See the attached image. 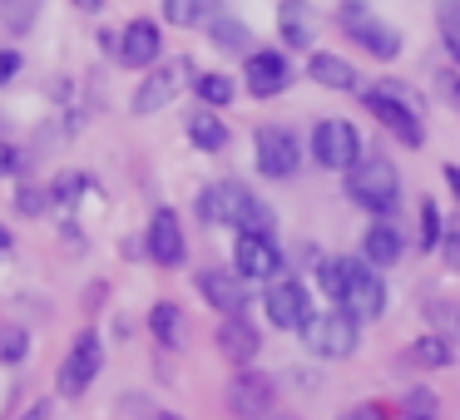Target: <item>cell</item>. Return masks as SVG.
I'll return each mask as SVG.
<instances>
[{"label": "cell", "instance_id": "obj_1", "mask_svg": "<svg viewBox=\"0 0 460 420\" xmlns=\"http://www.w3.org/2000/svg\"><path fill=\"white\" fill-rule=\"evenodd\" d=\"M199 218L238 228V232H272V208L262 198H252V188L238 179L208 183V188L199 193Z\"/></svg>", "mask_w": 460, "mask_h": 420}, {"label": "cell", "instance_id": "obj_2", "mask_svg": "<svg viewBox=\"0 0 460 420\" xmlns=\"http://www.w3.org/2000/svg\"><path fill=\"white\" fill-rule=\"evenodd\" d=\"M347 198L357 203V208H367V213H391L396 208V198H401V173H396V163L386 159V153H361V163L347 173Z\"/></svg>", "mask_w": 460, "mask_h": 420}, {"label": "cell", "instance_id": "obj_3", "mask_svg": "<svg viewBox=\"0 0 460 420\" xmlns=\"http://www.w3.org/2000/svg\"><path fill=\"white\" fill-rule=\"evenodd\" d=\"M361 104L376 114V124L396 144H406V149H420V144H426V124H420L416 100H411L406 90H396V84H376V90L361 94Z\"/></svg>", "mask_w": 460, "mask_h": 420}, {"label": "cell", "instance_id": "obj_4", "mask_svg": "<svg viewBox=\"0 0 460 420\" xmlns=\"http://www.w3.org/2000/svg\"><path fill=\"white\" fill-rule=\"evenodd\" d=\"M337 25H341V35H347V40H357L361 50L371 55V60H386L391 65L401 55V31L391 21H381L376 11H367L361 0H347V5H341Z\"/></svg>", "mask_w": 460, "mask_h": 420}, {"label": "cell", "instance_id": "obj_5", "mask_svg": "<svg viewBox=\"0 0 460 420\" xmlns=\"http://www.w3.org/2000/svg\"><path fill=\"white\" fill-rule=\"evenodd\" d=\"M302 346L322 361H341L357 351V317H347L341 307L332 311H312L307 327H302Z\"/></svg>", "mask_w": 460, "mask_h": 420}, {"label": "cell", "instance_id": "obj_6", "mask_svg": "<svg viewBox=\"0 0 460 420\" xmlns=\"http://www.w3.org/2000/svg\"><path fill=\"white\" fill-rule=\"evenodd\" d=\"M193 80H199L193 60H169V65H154V70L144 74V84L134 90L129 109H134V114H159V109H169V104L183 94V84H193Z\"/></svg>", "mask_w": 460, "mask_h": 420}, {"label": "cell", "instance_id": "obj_7", "mask_svg": "<svg viewBox=\"0 0 460 420\" xmlns=\"http://www.w3.org/2000/svg\"><path fill=\"white\" fill-rule=\"evenodd\" d=\"M312 159L332 173H351L361 163V134L347 119H317L312 129Z\"/></svg>", "mask_w": 460, "mask_h": 420}, {"label": "cell", "instance_id": "obj_8", "mask_svg": "<svg viewBox=\"0 0 460 420\" xmlns=\"http://www.w3.org/2000/svg\"><path fill=\"white\" fill-rule=\"evenodd\" d=\"M337 307L357 321H376L386 311V282H381V267H371L367 258H351L347 287H341Z\"/></svg>", "mask_w": 460, "mask_h": 420}, {"label": "cell", "instance_id": "obj_9", "mask_svg": "<svg viewBox=\"0 0 460 420\" xmlns=\"http://www.w3.org/2000/svg\"><path fill=\"white\" fill-rule=\"evenodd\" d=\"M252 159H258L262 179H292V173L302 169V144H297V134L282 129V124H262V129L252 134Z\"/></svg>", "mask_w": 460, "mask_h": 420}, {"label": "cell", "instance_id": "obj_10", "mask_svg": "<svg viewBox=\"0 0 460 420\" xmlns=\"http://www.w3.org/2000/svg\"><path fill=\"white\" fill-rule=\"evenodd\" d=\"M100 371H104V337L100 331H80L75 346L65 351V361H60V396H70V400L84 396Z\"/></svg>", "mask_w": 460, "mask_h": 420}, {"label": "cell", "instance_id": "obj_11", "mask_svg": "<svg viewBox=\"0 0 460 420\" xmlns=\"http://www.w3.org/2000/svg\"><path fill=\"white\" fill-rule=\"evenodd\" d=\"M233 272L243 282H278L282 248L272 242V232H238V242H233Z\"/></svg>", "mask_w": 460, "mask_h": 420}, {"label": "cell", "instance_id": "obj_12", "mask_svg": "<svg viewBox=\"0 0 460 420\" xmlns=\"http://www.w3.org/2000/svg\"><path fill=\"white\" fill-rule=\"evenodd\" d=\"M243 80H248L252 100H278L297 74H292V65L282 50H252L248 60H243Z\"/></svg>", "mask_w": 460, "mask_h": 420}, {"label": "cell", "instance_id": "obj_13", "mask_svg": "<svg viewBox=\"0 0 460 420\" xmlns=\"http://www.w3.org/2000/svg\"><path fill=\"white\" fill-rule=\"evenodd\" d=\"M262 307H268V321L272 327H282V331H302L307 327V317H312V297H307V287H302L297 277H278L268 287V297H262Z\"/></svg>", "mask_w": 460, "mask_h": 420}, {"label": "cell", "instance_id": "obj_14", "mask_svg": "<svg viewBox=\"0 0 460 420\" xmlns=\"http://www.w3.org/2000/svg\"><path fill=\"white\" fill-rule=\"evenodd\" d=\"M144 248H149V258L159 262V267H179L183 258H189V242H183V223L173 208H159L149 218V232H144Z\"/></svg>", "mask_w": 460, "mask_h": 420}, {"label": "cell", "instance_id": "obj_15", "mask_svg": "<svg viewBox=\"0 0 460 420\" xmlns=\"http://www.w3.org/2000/svg\"><path fill=\"white\" fill-rule=\"evenodd\" d=\"M159 50H164V31L159 21H129L119 31V65H129V70H149V65H159Z\"/></svg>", "mask_w": 460, "mask_h": 420}, {"label": "cell", "instance_id": "obj_16", "mask_svg": "<svg viewBox=\"0 0 460 420\" xmlns=\"http://www.w3.org/2000/svg\"><path fill=\"white\" fill-rule=\"evenodd\" d=\"M228 410L238 420H262L272 410V381L258 376V371H238L228 381Z\"/></svg>", "mask_w": 460, "mask_h": 420}, {"label": "cell", "instance_id": "obj_17", "mask_svg": "<svg viewBox=\"0 0 460 420\" xmlns=\"http://www.w3.org/2000/svg\"><path fill=\"white\" fill-rule=\"evenodd\" d=\"M213 341H218V351L233 361V366H248V361L262 351L258 327H252L243 311H238V317H223V321H218V337H213Z\"/></svg>", "mask_w": 460, "mask_h": 420}, {"label": "cell", "instance_id": "obj_18", "mask_svg": "<svg viewBox=\"0 0 460 420\" xmlns=\"http://www.w3.org/2000/svg\"><path fill=\"white\" fill-rule=\"evenodd\" d=\"M199 292H203V302L208 307H218L223 317H238L243 307H248V287H243V277L238 272H199Z\"/></svg>", "mask_w": 460, "mask_h": 420}, {"label": "cell", "instance_id": "obj_19", "mask_svg": "<svg viewBox=\"0 0 460 420\" xmlns=\"http://www.w3.org/2000/svg\"><path fill=\"white\" fill-rule=\"evenodd\" d=\"M278 35L292 50H312V40H317V11H312V0H282L278 5Z\"/></svg>", "mask_w": 460, "mask_h": 420}, {"label": "cell", "instance_id": "obj_20", "mask_svg": "<svg viewBox=\"0 0 460 420\" xmlns=\"http://www.w3.org/2000/svg\"><path fill=\"white\" fill-rule=\"evenodd\" d=\"M307 80H317L322 90H357V65L341 60V55H332V50H312Z\"/></svg>", "mask_w": 460, "mask_h": 420}, {"label": "cell", "instance_id": "obj_21", "mask_svg": "<svg viewBox=\"0 0 460 420\" xmlns=\"http://www.w3.org/2000/svg\"><path fill=\"white\" fill-rule=\"evenodd\" d=\"M401 252H406V242H401V232L391 223H371L367 238H361V258L371 267H391V262H401Z\"/></svg>", "mask_w": 460, "mask_h": 420}, {"label": "cell", "instance_id": "obj_22", "mask_svg": "<svg viewBox=\"0 0 460 420\" xmlns=\"http://www.w3.org/2000/svg\"><path fill=\"white\" fill-rule=\"evenodd\" d=\"M406 361H411V366H420V371H440V366L456 361V346H450L440 331H430V337H416L406 346Z\"/></svg>", "mask_w": 460, "mask_h": 420}, {"label": "cell", "instance_id": "obj_23", "mask_svg": "<svg viewBox=\"0 0 460 420\" xmlns=\"http://www.w3.org/2000/svg\"><path fill=\"white\" fill-rule=\"evenodd\" d=\"M189 139L199 144L203 153H223L228 149V124L213 109H199V114H189Z\"/></svg>", "mask_w": 460, "mask_h": 420}, {"label": "cell", "instance_id": "obj_24", "mask_svg": "<svg viewBox=\"0 0 460 420\" xmlns=\"http://www.w3.org/2000/svg\"><path fill=\"white\" fill-rule=\"evenodd\" d=\"M208 35H213V45L228 50V55H252V31L238 21V15H213Z\"/></svg>", "mask_w": 460, "mask_h": 420}, {"label": "cell", "instance_id": "obj_25", "mask_svg": "<svg viewBox=\"0 0 460 420\" xmlns=\"http://www.w3.org/2000/svg\"><path fill=\"white\" fill-rule=\"evenodd\" d=\"M149 331H154V341L159 346H183V331H189V321H183V311L173 307V302H159V307L149 311Z\"/></svg>", "mask_w": 460, "mask_h": 420}, {"label": "cell", "instance_id": "obj_26", "mask_svg": "<svg viewBox=\"0 0 460 420\" xmlns=\"http://www.w3.org/2000/svg\"><path fill=\"white\" fill-rule=\"evenodd\" d=\"M193 94L203 100V109H228L233 94H238V80H233V74L208 70V74H199V80H193Z\"/></svg>", "mask_w": 460, "mask_h": 420}, {"label": "cell", "instance_id": "obj_27", "mask_svg": "<svg viewBox=\"0 0 460 420\" xmlns=\"http://www.w3.org/2000/svg\"><path fill=\"white\" fill-rule=\"evenodd\" d=\"M436 25H440V45H446L450 65H460V0H436Z\"/></svg>", "mask_w": 460, "mask_h": 420}, {"label": "cell", "instance_id": "obj_28", "mask_svg": "<svg viewBox=\"0 0 460 420\" xmlns=\"http://www.w3.org/2000/svg\"><path fill=\"white\" fill-rule=\"evenodd\" d=\"M426 317H430V327L440 331V337L456 346L460 341V302H450V297H436V302H426Z\"/></svg>", "mask_w": 460, "mask_h": 420}, {"label": "cell", "instance_id": "obj_29", "mask_svg": "<svg viewBox=\"0 0 460 420\" xmlns=\"http://www.w3.org/2000/svg\"><path fill=\"white\" fill-rule=\"evenodd\" d=\"M0 21H5L11 35H25L40 21V0H0Z\"/></svg>", "mask_w": 460, "mask_h": 420}, {"label": "cell", "instance_id": "obj_30", "mask_svg": "<svg viewBox=\"0 0 460 420\" xmlns=\"http://www.w3.org/2000/svg\"><path fill=\"white\" fill-rule=\"evenodd\" d=\"M90 188H94V183L84 179V173H60L55 188H50V203H55V208H65V213H75V203H80Z\"/></svg>", "mask_w": 460, "mask_h": 420}, {"label": "cell", "instance_id": "obj_31", "mask_svg": "<svg viewBox=\"0 0 460 420\" xmlns=\"http://www.w3.org/2000/svg\"><path fill=\"white\" fill-rule=\"evenodd\" d=\"M31 356V331L25 327H0V361L5 366H21Z\"/></svg>", "mask_w": 460, "mask_h": 420}, {"label": "cell", "instance_id": "obj_32", "mask_svg": "<svg viewBox=\"0 0 460 420\" xmlns=\"http://www.w3.org/2000/svg\"><path fill=\"white\" fill-rule=\"evenodd\" d=\"M347 272H351V258H322L317 282H322V292H327L332 302L341 297V287H347Z\"/></svg>", "mask_w": 460, "mask_h": 420}, {"label": "cell", "instance_id": "obj_33", "mask_svg": "<svg viewBox=\"0 0 460 420\" xmlns=\"http://www.w3.org/2000/svg\"><path fill=\"white\" fill-rule=\"evenodd\" d=\"M446 242V228H440V208L430 198H420V252H436Z\"/></svg>", "mask_w": 460, "mask_h": 420}, {"label": "cell", "instance_id": "obj_34", "mask_svg": "<svg viewBox=\"0 0 460 420\" xmlns=\"http://www.w3.org/2000/svg\"><path fill=\"white\" fill-rule=\"evenodd\" d=\"M164 21L169 25H199L203 21V0H164Z\"/></svg>", "mask_w": 460, "mask_h": 420}, {"label": "cell", "instance_id": "obj_35", "mask_svg": "<svg viewBox=\"0 0 460 420\" xmlns=\"http://www.w3.org/2000/svg\"><path fill=\"white\" fill-rule=\"evenodd\" d=\"M45 208H50V193H45V188H31V183H25V188H15V213H25V218H40Z\"/></svg>", "mask_w": 460, "mask_h": 420}, {"label": "cell", "instance_id": "obj_36", "mask_svg": "<svg viewBox=\"0 0 460 420\" xmlns=\"http://www.w3.org/2000/svg\"><path fill=\"white\" fill-rule=\"evenodd\" d=\"M436 94L460 114V70H440V74H436Z\"/></svg>", "mask_w": 460, "mask_h": 420}, {"label": "cell", "instance_id": "obj_37", "mask_svg": "<svg viewBox=\"0 0 460 420\" xmlns=\"http://www.w3.org/2000/svg\"><path fill=\"white\" fill-rule=\"evenodd\" d=\"M21 169H25V153L0 139V179H11V173H21Z\"/></svg>", "mask_w": 460, "mask_h": 420}, {"label": "cell", "instance_id": "obj_38", "mask_svg": "<svg viewBox=\"0 0 460 420\" xmlns=\"http://www.w3.org/2000/svg\"><path fill=\"white\" fill-rule=\"evenodd\" d=\"M21 74V50H0V90Z\"/></svg>", "mask_w": 460, "mask_h": 420}, {"label": "cell", "instance_id": "obj_39", "mask_svg": "<svg viewBox=\"0 0 460 420\" xmlns=\"http://www.w3.org/2000/svg\"><path fill=\"white\" fill-rule=\"evenodd\" d=\"M430 406H436L430 390H406V410H411V416H430Z\"/></svg>", "mask_w": 460, "mask_h": 420}, {"label": "cell", "instance_id": "obj_40", "mask_svg": "<svg viewBox=\"0 0 460 420\" xmlns=\"http://www.w3.org/2000/svg\"><path fill=\"white\" fill-rule=\"evenodd\" d=\"M440 252H446V262H450V267H460V228H450V232H446Z\"/></svg>", "mask_w": 460, "mask_h": 420}, {"label": "cell", "instance_id": "obj_41", "mask_svg": "<svg viewBox=\"0 0 460 420\" xmlns=\"http://www.w3.org/2000/svg\"><path fill=\"white\" fill-rule=\"evenodd\" d=\"M341 420H386V410L381 406H357V410H347Z\"/></svg>", "mask_w": 460, "mask_h": 420}, {"label": "cell", "instance_id": "obj_42", "mask_svg": "<svg viewBox=\"0 0 460 420\" xmlns=\"http://www.w3.org/2000/svg\"><path fill=\"white\" fill-rule=\"evenodd\" d=\"M94 40H100V50H104V55H114V60H119V35H114V31H100Z\"/></svg>", "mask_w": 460, "mask_h": 420}, {"label": "cell", "instance_id": "obj_43", "mask_svg": "<svg viewBox=\"0 0 460 420\" xmlns=\"http://www.w3.org/2000/svg\"><path fill=\"white\" fill-rule=\"evenodd\" d=\"M21 420H50V400H35V406L31 410H25V416Z\"/></svg>", "mask_w": 460, "mask_h": 420}, {"label": "cell", "instance_id": "obj_44", "mask_svg": "<svg viewBox=\"0 0 460 420\" xmlns=\"http://www.w3.org/2000/svg\"><path fill=\"white\" fill-rule=\"evenodd\" d=\"M446 183H450V193H456V203H460V163H446Z\"/></svg>", "mask_w": 460, "mask_h": 420}, {"label": "cell", "instance_id": "obj_45", "mask_svg": "<svg viewBox=\"0 0 460 420\" xmlns=\"http://www.w3.org/2000/svg\"><path fill=\"white\" fill-rule=\"evenodd\" d=\"M75 11H84V15H94V11H104V0H75Z\"/></svg>", "mask_w": 460, "mask_h": 420}, {"label": "cell", "instance_id": "obj_46", "mask_svg": "<svg viewBox=\"0 0 460 420\" xmlns=\"http://www.w3.org/2000/svg\"><path fill=\"white\" fill-rule=\"evenodd\" d=\"M11 248H15V242H11V232L0 228V258H11Z\"/></svg>", "mask_w": 460, "mask_h": 420}, {"label": "cell", "instance_id": "obj_47", "mask_svg": "<svg viewBox=\"0 0 460 420\" xmlns=\"http://www.w3.org/2000/svg\"><path fill=\"white\" fill-rule=\"evenodd\" d=\"M154 420H183V416H173V410H159V416H154Z\"/></svg>", "mask_w": 460, "mask_h": 420}]
</instances>
